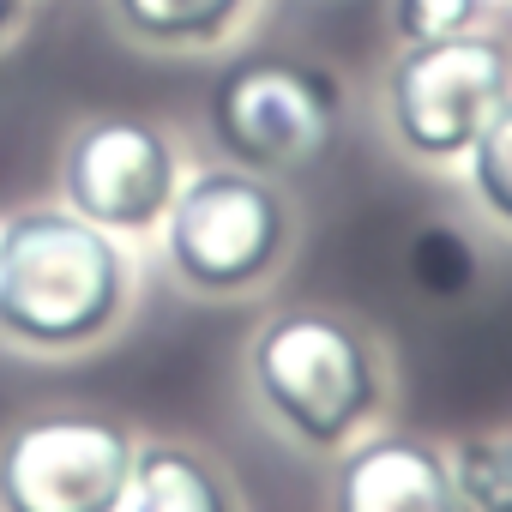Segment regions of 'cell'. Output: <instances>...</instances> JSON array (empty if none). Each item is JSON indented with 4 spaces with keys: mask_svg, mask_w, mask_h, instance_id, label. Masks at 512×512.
Here are the masks:
<instances>
[{
    "mask_svg": "<svg viewBox=\"0 0 512 512\" xmlns=\"http://www.w3.org/2000/svg\"><path fill=\"white\" fill-rule=\"evenodd\" d=\"M446 464H452V500H458V512H512V470H506L500 440L476 434L458 452H446Z\"/></svg>",
    "mask_w": 512,
    "mask_h": 512,
    "instance_id": "cell-11",
    "label": "cell"
},
{
    "mask_svg": "<svg viewBox=\"0 0 512 512\" xmlns=\"http://www.w3.org/2000/svg\"><path fill=\"white\" fill-rule=\"evenodd\" d=\"M332 512H458L452 464L422 434H374L344 452Z\"/></svg>",
    "mask_w": 512,
    "mask_h": 512,
    "instance_id": "cell-8",
    "label": "cell"
},
{
    "mask_svg": "<svg viewBox=\"0 0 512 512\" xmlns=\"http://www.w3.org/2000/svg\"><path fill=\"white\" fill-rule=\"evenodd\" d=\"M109 7L151 49H205L241 19L247 0H109Z\"/></svg>",
    "mask_w": 512,
    "mask_h": 512,
    "instance_id": "cell-10",
    "label": "cell"
},
{
    "mask_svg": "<svg viewBox=\"0 0 512 512\" xmlns=\"http://www.w3.org/2000/svg\"><path fill=\"white\" fill-rule=\"evenodd\" d=\"M344 127V91L326 67L296 55H241L211 85V133L235 169L302 175Z\"/></svg>",
    "mask_w": 512,
    "mask_h": 512,
    "instance_id": "cell-3",
    "label": "cell"
},
{
    "mask_svg": "<svg viewBox=\"0 0 512 512\" xmlns=\"http://www.w3.org/2000/svg\"><path fill=\"white\" fill-rule=\"evenodd\" d=\"M290 241L284 193L253 169H199L163 211V253L187 290L235 296L253 290Z\"/></svg>",
    "mask_w": 512,
    "mask_h": 512,
    "instance_id": "cell-4",
    "label": "cell"
},
{
    "mask_svg": "<svg viewBox=\"0 0 512 512\" xmlns=\"http://www.w3.org/2000/svg\"><path fill=\"white\" fill-rule=\"evenodd\" d=\"M410 272H416V284L428 296H464L476 260H470V247H464L458 229H422L416 247H410Z\"/></svg>",
    "mask_w": 512,
    "mask_h": 512,
    "instance_id": "cell-13",
    "label": "cell"
},
{
    "mask_svg": "<svg viewBox=\"0 0 512 512\" xmlns=\"http://www.w3.org/2000/svg\"><path fill=\"white\" fill-rule=\"evenodd\" d=\"M464 157H470V187H476L482 211L512 229V97L488 115V127L476 133V145Z\"/></svg>",
    "mask_w": 512,
    "mask_h": 512,
    "instance_id": "cell-12",
    "label": "cell"
},
{
    "mask_svg": "<svg viewBox=\"0 0 512 512\" xmlns=\"http://www.w3.org/2000/svg\"><path fill=\"white\" fill-rule=\"evenodd\" d=\"M127 308V260L73 205L0 223V332L25 350H85Z\"/></svg>",
    "mask_w": 512,
    "mask_h": 512,
    "instance_id": "cell-1",
    "label": "cell"
},
{
    "mask_svg": "<svg viewBox=\"0 0 512 512\" xmlns=\"http://www.w3.org/2000/svg\"><path fill=\"white\" fill-rule=\"evenodd\" d=\"M482 25V0H392L398 43H440Z\"/></svg>",
    "mask_w": 512,
    "mask_h": 512,
    "instance_id": "cell-14",
    "label": "cell"
},
{
    "mask_svg": "<svg viewBox=\"0 0 512 512\" xmlns=\"http://www.w3.org/2000/svg\"><path fill=\"white\" fill-rule=\"evenodd\" d=\"M121 512H235V494L205 452L157 440L133 452V482Z\"/></svg>",
    "mask_w": 512,
    "mask_h": 512,
    "instance_id": "cell-9",
    "label": "cell"
},
{
    "mask_svg": "<svg viewBox=\"0 0 512 512\" xmlns=\"http://www.w3.org/2000/svg\"><path fill=\"white\" fill-rule=\"evenodd\" d=\"M500 452H506V470H512V434H506V440H500Z\"/></svg>",
    "mask_w": 512,
    "mask_h": 512,
    "instance_id": "cell-16",
    "label": "cell"
},
{
    "mask_svg": "<svg viewBox=\"0 0 512 512\" xmlns=\"http://www.w3.org/2000/svg\"><path fill=\"white\" fill-rule=\"evenodd\" d=\"M247 374L278 428H290L314 452L350 446V434L380 410L374 344L326 308H290L266 320L247 350Z\"/></svg>",
    "mask_w": 512,
    "mask_h": 512,
    "instance_id": "cell-2",
    "label": "cell"
},
{
    "mask_svg": "<svg viewBox=\"0 0 512 512\" xmlns=\"http://www.w3.org/2000/svg\"><path fill=\"white\" fill-rule=\"evenodd\" d=\"M506 97H512V55L500 37H482V31L404 43V55L386 73L392 139L422 163L464 157Z\"/></svg>",
    "mask_w": 512,
    "mask_h": 512,
    "instance_id": "cell-5",
    "label": "cell"
},
{
    "mask_svg": "<svg viewBox=\"0 0 512 512\" xmlns=\"http://www.w3.org/2000/svg\"><path fill=\"white\" fill-rule=\"evenodd\" d=\"M133 434L97 410H43L0 440V512H121Z\"/></svg>",
    "mask_w": 512,
    "mask_h": 512,
    "instance_id": "cell-6",
    "label": "cell"
},
{
    "mask_svg": "<svg viewBox=\"0 0 512 512\" xmlns=\"http://www.w3.org/2000/svg\"><path fill=\"white\" fill-rule=\"evenodd\" d=\"M175 145L133 115H103L85 121L61 157V193L79 217H91L109 235H139L163 223L175 199Z\"/></svg>",
    "mask_w": 512,
    "mask_h": 512,
    "instance_id": "cell-7",
    "label": "cell"
},
{
    "mask_svg": "<svg viewBox=\"0 0 512 512\" xmlns=\"http://www.w3.org/2000/svg\"><path fill=\"white\" fill-rule=\"evenodd\" d=\"M19 25V0H0V37H7Z\"/></svg>",
    "mask_w": 512,
    "mask_h": 512,
    "instance_id": "cell-15",
    "label": "cell"
}]
</instances>
